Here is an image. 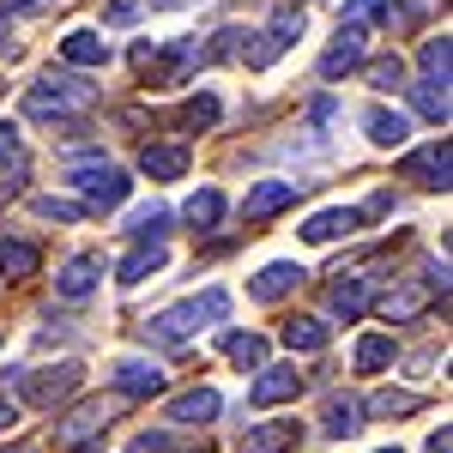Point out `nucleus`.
Listing matches in <instances>:
<instances>
[{
  "instance_id": "nucleus-1",
  "label": "nucleus",
  "mask_w": 453,
  "mask_h": 453,
  "mask_svg": "<svg viewBox=\"0 0 453 453\" xmlns=\"http://www.w3.org/2000/svg\"><path fill=\"white\" fill-rule=\"evenodd\" d=\"M224 314H230V296H224V290H206V296H188V303H175V309L151 314V320H145V339L181 345V339H194L200 326H218Z\"/></svg>"
},
{
  "instance_id": "nucleus-2",
  "label": "nucleus",
  "mask_w": 453,
  "mask_h": 453,
  "mask_svg": "<svg viewBox=\"0 0 453 453\" xmlns=\"http://www.w3.org/2000/svg\"><path fill=\"white\" fill-rule=\"evenodd\" d=\"M91 97H97V85H85L73 73H42L31 91H25V115L31 121H67L73 109H85Z\"/></svg>"
},
{
  "instance_id": "nucleus-3",
  "label": "nucleus",
  "mask_w": 453,
  "mask_h": 453,
  "mask_svg": "<svg viewBox=\"0 0 453 453\" xmlns=\"http://www.w3.org/2000/svg\"><path fill=\"white\" fill-rule=\"evenodd\" d=\"M67 181L91 200V206H121L127 194H134V181H127V170H115V164H104V157H73L67 164Z\"/></svg>"
},
{
  "instance_id": "nucleus-4",
  "label": "nucleus",
  "mask_w": 453,
  "mask_h": 453,
  "mask_svg": "<svg viewBox=\"0 0 453 453\" xmlns=\"http://www.w3.org/2000/svg\"><path fill=\"white\" fill-rule=\"evenodd\" d=\"M85 381V369L79 363H55V369H31V375H19V399L36 405V411H55L61 399H73Z\"/></svg>"
},
{
  "instance_id": "nucleus-5",
  "label": "nucleus",
  "mask_w": 453,
  "mask_h": 453,
  "mask_svg": "<svg viewBox=\"0 0 453 453\" xmlns=\"http://www.w3.org/2000/svg\"><path fill=\"white\" fill-rule=\"evenodd\" d=\"M435 296H448V273H441V266H423V279H405L399 290H387L381 314L387 320H411V314H423Z\"/></svg>"
},
{
  "instance_id": "nucleus-6",
  "label": "nucleus",
  "mask_w": 453,
  "mask_h": 453,
  "mask_svg": "<svg viewBox=\"0 0 453 453\" xmlns=\"http://www.w3.org/2000/svg\"><path fill=\"white\" fill-rule=\"evenodd\" d=\"M104 435H109V405H104V399H85V405L61 423V448H73V453L104 448Z\"/></svg>"
},
{
  "instance_id": "nucleus-7",
  "label": "nucleus",
  "mask_w": 453,
  "mask_h": 453,
  "mask_svg": "<svg viewBox=\"0 0 453 453\" xmlns=\"http://www.w3.org/2000/svg\"><path fill=\"white\" fill-rule=\"evenodd\" d=\"M296 36H303V12H296V6H279V12L266 19V42H254V49H248V67H273Z\"/></svg>"
},
{
  "instance_id": "nucleus-8",
  "label": "nucleus",
  "mask_w": 453,
  "mask_h": 453,
  "mask_svg": "<svg viewBox=\"0 0 453 453\" xmlns=\"http://www.w3.org/2000/svg\"><path fill=\"white\" fill-rule=\"evenodd\" d=\"M448 170H453L448 140H429L423 151H411V157L399 164V175H405V181H418V188H448Z\"/></svg>"
},
{
  "instance_id": "nucleus-9",
  "label": "nucleus",
  "mask_w": 453,
  "mask_h": 453,
  "mask_svg": "<svg viewBox=\"0 0 453 453\" xmlns=\"http://www.w3.org/2000/svg\"><path fill=\"white\" fill-rule=\"evenodd\" d=\"M194 61H200V42L181 36V42H170V49H151V55H145V79H151V85H175Z\"/></svg>"
},
{
  "instance_id": "nucleus-10",
  "label": "nucleus",
  "mask_w": 453,
  "mask_h": 453,
  "mask_svg": "<svg viewBox=\"0 0 453 453\" xmlns=\"http://www.w3.org/2000/svg\"><path fill=\"white\" fill-rule=\"evenodd\" d=\"M296 194H303V181H254L242 200V218L248 224H260V218H279L284 206H296Z\"/></svg>"
},
{
  "instance_id": "nucleus-11",
  "label": "nucleus",
  "mask_w": 453,
  "mask_h": 453,
  "mask_svg": "<svg viewBox=\"0 0 453 453\" xmlns=\"http://www.w3.org/2000/svg\"><path fill=\"white\" fill-rule=\"evenodd\" d=\"M97 279H104V254H73L67 266L55 273V296L79 303V296H91V290H97Z\"/></svg>"
},
{
  "instance_id": "nucleus-12",
  "label": "nucleus",
  "mask_w": 453,
  "mask_h": 453,
  "mask_svg": "<svg viewBox=\"0 0 453 453\" xmlns=\"http://www.w3.org/2000/svg\"><path fill=\"white\" fill-rule=\"evenodd\" d=\"M303 279H309V273H303L296 260H273V266H260V273L248 279V296H254V303H279V296H290Z\"/></svg>"
},
{
  "instance_id": "nucleus-13",
  "label": "nucleus",
  "mask_w": 453,
  "mask_h": 453,
  "mask_svg": "<svg viewBox=\"0 0 453 453\" xmlns=\"http://www.w3.org/2000/svg\"><path fill=\"white\" fill-rule=\"evenodd\" d=\"M115 393H127V399H157V393H164V369L145 363V357H121V363H115Z\"/></svg>"
},
{
  "instance_id": "nucleus-14",
  "label": "nucleus",
  "mask_w": 453,
  "mask_h": 453,
  "mask_svg": "<svg viewBox=\"0 0 453 453\" xmlns=\"http://www.w3.org/2000/svg\"><path fill=\"white\" fill-rule=\"evenodd\" d=\"M326 309L339 314V320H363V314H369V273H345V279L333 284V290H326Z\"/></svg>"
},
{
  "instance_id": "nucleus-15",
  "label": "nucleus",
  "mask_w": 453,
  "mask_h": 453,
  "mask_svg": "<svg viewBox=\"0 0 453 453\" xmlns=\"http://www.w3.org/2000/svg\"><path fill=\"white\" fill-rule=\"evenodd\" d=\"M303 441V423H248L242 453H290Z\"/></svg>"
},
{
  "instance_id": "nucleus-16",
  "label": "nucleus",
  "mask_w": 453,
  "mask_h": 453,
  "mask_svg": "<svg viewBox=\"0 0 453 453\" xmlns=\"http://www.w3.org/2000/svg\"><path fill=\"white\" fill-rule=\"evenodd\" d=\"M350 67H363V31L357 25H339V42L320 55V79H345Z\"/></svg>"
},
{
  "instance_id": "nucleus-17",
  "label": "nucleus",
  "mask_w": 453,
  "mask_h": 453,
  "mask_svg": "<svg viewBox=\"0 0 453 453\" xmlns=\"http://www.w3.org/2000/svg\"><path fill=\"white\" fill-rule=\"evenodd\" d=\"M303 393V375L296 369H260V381L248 387V405H284Z\"/></svg>"
},
{
  "instance_id": "nucleus-18",
  "label": "nucleus",
  "mask_w": 453,
  "mask_h": 453,
  "mask_svg": "<svg viewBox=\"0 0 453 453\" xmlns=\"http://www.w3.org/2000/svg\"><path fill=\"white\" fill-rule=\"evenodd\" d=\"M363 127H369V140L387 145V151L411 140V121H405L399 109H387V104H369V109H363Z\"/></svg>"
},
{
  "instance_id": "nucleus-19",
  "label": "nucleus",
  "mask_w": 453,
  "mask_h": 453,
  "mask_svg": "<svg viewBox=\"0 0 453 453\" xmlns=\"http://www.w3.org/2000/svg\"><path fill=\"white\" fill-rule=\"evenodd\" d=\"M363 224V211L350 206H333V211H314L309 224H303V242H339V236H350Z\"/></svg>"
},
{
  "instance_id": "nucleus-20",
  "label": "nucleus",
  "mask_w": 453,
  "mask_h": 453,
  "mask_svg": "<svg viewBox=\"0 0 453 453\" xmlns=\"http://www.w3.org/2000/svg\"><path fill=\"white\" fill-rule=\"evenodd\" d=\"M61 61H73V67H109V36L67 31V36H61Z\"/></svg>"
},
{
  "instance_id": "nucleus-21",
  "label": "nucleus",
  "mask_w": 453,
  "mask_h": 453,
  "mask_svg": "<svg viewBox=\"0 0 453 453\" xmlns=\"http://www.w3.org/2000/svg\"><path fill=\"white\" fill-rule=\"evenodd\" d=\"M333 441H350L357 429H363V399H350V393H333L326 399V423H320Z\"/></svg>"
},
{
  "instance_id": "nucleus-22",
  "label": "nucleus",
  "mask_w": 453,
  "mask_h": 453,
  "mask_svg": "<svg viewBox=\"0 0 453 453\" xmlns=\"http://www.w3.org/2000/svg\"><path fill=\"white\" fill-rule=\"evenodd\" d=\"M140 170L151 175V181H175V175H188V145H145Z\"/></svg>"
},
{
  "instance_id": "nucleus-23",
  "label": "nucleus",
  "mask_w": 453,
  "mask_h": 453,
  "mask_svg": "<svg viewBox=\"0 0 453 453\" xmlns=\"http://www.w3.org/2000/svg\"><path fill=\"white\" fill-rule=\"evenodd\" d=\"M218 411H224V399H218L211 387H194V393L170 399V423H211Z\"/></svg>"
},
{
  "instance_id": "nucleus-24",
  "label": "nucleus",
  "mask_w": 453,
  "mask_h": 453,
  "mask_svg": "<svg viewBox=\"0 0 453 453\" xmlns=\"http://www.w3.org/2000/svg\"><path fill=\"white\" fill-rule=\"evenodd\" d=\"M164 266H170V248L164 242H140L127 260H121V284H145L151 273H164Z\"/></svg>"
},
{
  "instance_id": "nucleus-25",
  "label": "nucleus",
  "mask_w": 453,
  "mask_h": 453,
  "mask_svg": "<svg viewBox=\"0 0 453 453\" xmlns=\"http://www.w3.org/2000/svg\"><path fill=\"white\" fill-rule=\"evenodd\" d=\"M218 115H224V104L211 91H200V97H188V104L175 109V127L181 134H206V127H218Z\"/></svg>"
},
{
  "instance_id": "nucleus-26",
  "label": "nucleus",
  "mask_w": 453,
  "mask_h": 453,
  "mask_svg": "<svg viewBox=\"0 0 453 453\" xmlns=\"http://www.w3.org/2000/svg\"><path fill=\"white\" fill-rule=\"evenodd\" d=\"M36 266H42V254L31 242H0V279L6 284H25Z\"/></svg>"
},
{
  "instance_id": "nucleus-27",
  "label": "nucleus",
  "mask_w": 453,
  "mask_h": 453,
  "mask_svg": "<svg viewBox=\"0 0 453 453\" xmlns=\"http://www.w3.org/2000/svg\"><path fill=\"white\" fill-rule=\"evenodd\" d=\"M279 339L290 350H326V320H314V314H290Z\"/></svg>"
},
{
  "instance_id": "nucleus-28",
  "label": "nucleus",
  "mask_w": 453,
  "mask_h": 453,
  "mask_svg": "<svg viewBox=\"0 0 453 453\" xmlns=\"http://www.w3.org/2000/svg\"><path fill=\"white\" fill-rule=\"evenodd\" d=\"M411 104L423 121H448V79H418L411 85Z\"/></svg>"
},
{
  "instance_id": "nucleus-29",
  "label": "nucleus",
  "mask_w": 453,
  "mask_h": 453,
  "mask_svg": "<svg viewBox=\"0 0 453 453\" xmlns=\"http://www.w3.org/2000/svg\"><path fill=\"white\" fill-rule=\"evenodd\" d=\"M350 363H357V375H375V369H387V363H393V339H387V333H369V339H357Z\"/></svg>"
},
{
  "instance_id": "nucleus-30",
  "label": "nucleus",
  "mask_w": 453,
  "mask_h": 453,
  "mask_svg": "<svg viewBox=\"0 0 453 453\" xmlns=\"http://www.w3.org/2000/svg\"><path fill=\"white\" fill-rule=\"evenodd\" d=\"M224 350L236 369H266V339L260 333H224Z\"/></svg>"
},
{
  "instance_id": "nucleus-31",
  "label": "nucleus",
  "mask_w": 453,
  "mask_h": 453,
  "mask_svg": "<svg viewBox=\"0 0 453 453\" xmlns=\"http://www.w3.org/2000/svg\"><path fill=\"white\" fill-rule=\"evenodd\" d=\"M164 230H170V211H164V206L127 211V236H140V242H164Z\"/></svg>"
},
{
  "instance_id": "nucleus-32",
  "label": "nucleus",
  "mask_w": 453,
  "mask_h": 453,
  "mask_svg": "<svg viewBox=\"0 0 453 453\" xmlns=\"http://www.w3.org/2000/svg\"><path fill=\"white\" fill-rule=\"evenodd\" d=\"M218 218H224V194H218V188H200V194L188 200V224H194V230H211Z\"/></svg>"
},
{
  "instance_id": "nucleus-33",
  "label": "nucleus",
  "mask_w": 453,
  "mask_h": 453,
  "mask_svg": "<svg viewBox=\"0 0 453 453\" xmlns=\"http://www.w3.org/2000/svg\"><path fill=\"white\" fill-rule=\"evenodd\" d=\"M31 211H36V218H49V224H73V218H85L79 200H55V194H36Z\"/></svg>"
},
{
  "instance_id": "nucleus-34",
  "label": "nucleus",
  "mask_w": 453,
  "mask_h": 453,
  "mask_svg": "<svg viewBox=\"0 0 453 453\" xmlns=\"http://www.w3.org/2000/svg\"><path fill=\"white\" fill-rule=\"evenodd\" d=\"M369 85H375V91H399V85H405V61H399V55L369 61Z\"/></svg>"
},
{
  "instance_id": "nucleus-35",
  "label": "nucleus",
  "mask_w": 453,
  "mask_h": 453,
  "mask_svg": "<svg viewBox=\"0 0 453 453\" xmlns=\"http://www.w3.org/2000/svg\"><path fill=\"white\" fill-rule=\"evenodd\" d=\"M6 170H12V181L25 175V145H19V127H0V181H6Z\"/></svg>"
},
{
  "instance_id": "nucleus-36",
  "label": "nucleus",
  "mask_w": 453,
  "mask_h": 453,
  "mask_svg": "<svg viewBox=\"0 0 453 453\" xmlns=\"http://www.w3.org/2000/svg\"><path fill=\"white\" fill-rule=\"evenodd\" d=\"M369 411H375V418H405V411H418V393H393V387H387V393H375Z\"/></svg>"
},
{
  "instance_id": "nucleus-37",
  "label": "nucleus",
  "mask_w": 453,
  "mask_h": 453,
  "mask_svg": "<svg viewBox=\"0 0 453 453\" xmlns=\"http://www.w3.org/2000/svg\"><path fill=\"white\" fill-rule=\"evenodd\" d=\"M42 6H55V0H0V49H6V25H12V19H31Z\"/></svg>"
},
{
  "instance_id": "nucleus-38",
  "label": "nucleus",
  "mask_w": 453,
  "mask_h": 453,
  "mask_svg": "<svg viewBox=\"0 0 453 453\" xmlns=\"http://www.w3.org/2000/svg\"><path fill=\"white\" fill-rule=\"evenodd\" d=\"M423 79H448V36L423 42Z\"/></svg>"
},
{
  "instance_id": "nucleus-39",
  "label": "nucleus",
  "mask_w": 453,
  "mask_h": 453,
  "mask_svg": "<svg viewBox=\"0 0 453 453\" xmlns=\"http://www.w3.org/2000/svg\"><path fill=\"white\" fill-rule=\"evenodd\" d=\"M369 19H387V0H350V6H345V19H339V25H357V31H363Z\"/></svg>"
},
{
  "instance_id": "nucleus-40",
  "label": "nucleus",
  "mask_w": 453,
  "mask_h": 453,
  "mask_svg": "<svg viewBox=\"0 0 453 453\" xmlns=\"http://www.w3.org/2000/svg\"><path fill=\"white\" fill-rule=\"evenodd\" d=\"M134 19H140V0H109V6H104V25H109V31H127Z\"/></svg>"
},
{
  "instance_id": "nucleus-41",
  "label": "nucleus",
  "mask_w": 453,
  "mask_h": 453,
  "mask_svg": "<svg viewBox=\"0 0 453 453\" xmlns=\"http://www.w3.org/2000/svg\"><path fill=\"white\" fill-rule=\"evenodd\" d=\"M134 453H175V441L164 435V429H145L140 441H134Z\"/></svg>"
},
{
  "instance_id": "nucleus-42",
  "label": "nucleus",
  "mask_w": 453,
  "mask_h": 453,
  "mask_svg": "<svg viewBox=\"0 0 453 453\" xmlns=\"http://www.w3.org/2000/svg\"><path fill=\"white\" fill-rule=\"evenodd\" d=\"M423 453H453V435H448V423H441V429H435V435L423 441Z\"/></svg>"
},
{
  "instance_id": "nucleus-43",
  "label": "nucleus",
  "mask_w": 453,
  "mask_h": 453,
  "mask_svg": "<svg viewBox=\"0 0 453 453\" xmlns=\"http://www.w3.org/2000/svg\"><path fill=\"white\" fill-rule=\"evenodd\" d=\"M12 423H19V405H6V399H0V429H12Z\"/></svg>"
},
{
  "instance_id": "nucleus-44",
  "label": "nucleus",
  "mask_w": 453,
  "mask_h": 453,
  "mask_svg": "<svg viewBox=\"0 0 453 453\" xmlns=\"http://www.w3.org/2000/svg\"><path fill=\"white\" fill-rule=\"evenodd\" d=\"M145 6H194V0H145Z\"/></svg>"
},
{
  "instance_id": "nucleus-45",
  "label": "nucleus",
  "mask_w": 453,
  "mask_h": 453,
  "mask_svg": "<svg viewBox=\"0 0 453 453\" xmlns=\"http://www.w3.org/2000/svg\"><path fill=\"white\" fill-rule=\"evenodd\" d=\"M12 453H31V448H12Z\"/></svg>"
},
{
  "instance_id": "nucleus-46",
  "label": "nucleus",
  "mask_w": 453,
  "mask_h": 453,
  "mask_svg": "<svg viewBox=\"0 0 453 453\" xmlns=\"http://www.w3.org/2000/svg\"><path fill=\"white\" fill-rule=\"evenodd\" d=\"M381 453H399V448H381Z\"/></svg>"
}]
</instances>
